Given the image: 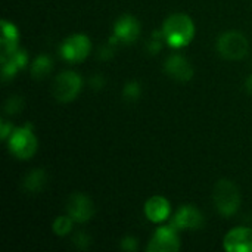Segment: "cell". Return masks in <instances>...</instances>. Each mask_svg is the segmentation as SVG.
Listing matches in <instances>:
<instances>
[{
    "instance_id": "1",
    "label": "cell",
    "mask_w": 252,
    "mask_h": 252,
    "mask_svg": "<svg viewBox=\"0 0 252 252\" xmlns=\"http://www.w3.org/2000/svg\"><path fill=\"white\" fill-rule=\"evenodd\" d=\"M165 43L173 49H182L192 43L195 37V24L186 13H171L162 24Z\"/></svg>"
},
{
    "instance_id": "2",
    "label": "cell",
    "mask_w": 252,
    "mask_h": 252,
    "mask_svg": "<svg viewBox=\"0 0 252 252\" xmlns=\"http://www.w3.org/2000/svg\"><path fill=\"white\" fill-rule=\"evenodd\" d=\"M213 201L217 211L223 217H232L238 213L241 207V192L239 188L227 179H221L216 183L213 190Z\"/></svg>"
},
{
    "instance_id": "3",
    "label": "cell",
    "mask_w": 252,
    "mask_h": 252,
    "mask_svg": "<svg viewBox=\"0 0 252 252\" xmlns=\"http://www.w3.org/2000/svg\"><path fill=\"white\" fill-rule=\"evenodd\" d=\"M37 137L30 123L15 128L7 139L9 151L18 159H30L37 152Z\"/></svg>"
},
{
    "instance_id": "4",
    "label": "cell",
    "mask_w": 252,
    "mask_h": 252,
    "mask_svg": "<svg viewBox=\"0 0 252 252\" xmlns=\"http://www.w3.org/2000/svg\"><path fill=\"white\" fill-rule=\"evenodd\" d=\"M250 50L248 38L238 31H227L217 40V52L221 58L229 61H241Z\"/></svg>"
},
{
    "instance_id": "5",
    "label": "cell",
    "mask_w": 252,
    "mask_h": 252,
    "mask_svg": "<svg viewBox=\"0 0 252 252\" xmlns=\"http://www.w3.org/2000/svg\"><path fill=\"white\" fill-rule=\"evenodd\" d=\"M83 89V78L80 77V74H77L75 71H63L61 72L52 86V92L53 96L58 102L66 103V102H72L81 92Z\"/></svg>"
},
{
    "instance_id": "6",
    "label": "cell",
    "mask_w": 252,
    "mask_h": 252,
    "mask_svg": "<svg viewBox=\"0 0 252 252\" xmlns=\"http://www.w3.org/2000/svg\"><path fill=\"white\" fill-rule=\"evenodd\" d=\"M61 56L72 63L81 62L84 61L90 52H92V41L86 34H72L69 37H66L61 47H59Z\"/></svg>"
},
{
    "instance_id": "7",
    "label": "cell",
    "mask_w": 252,
    "mask_h": 252,
    "mask_svg": "<svg viewBox=\"0 0 252 252\" xmlns=\"http://www.w3.org/2000/svg\"><path fill=\"white\" fill-rule=\"evenodd\" d=\"M149 252H176L180 250V239L177 230L170 226H161L151 238L148 248Z\"/></svg>"
},
{
    "instance_id": "8",
    "label": "cell",
    "mask_w": 252,
    "mask_h": 252,
    "mask_svg": "<svg viewBox=\"0 0 252 252\" xmlns=\"http://www.w3.org/2000/svg\"><path fill=\"white\" fill-rule=\"evenodd\" d=\"M66 213L74 223H87L94 216V205L84 193H72L66 202Z\"/></svg>"
},
{
    "instance_id": "9",
    "label": "cell",
    "mask_w": 252,
    "mask_h": 252,
    "mask_svg": "<svg viewBox=\"0 0 252 252\" xmlns=\"http://www.w3.org/2000/svg\"><path fill=\"white\" fill-rule=\"evenodd\" d=\"M170 224L176 230H198L204 226V216L195 205H182Z\"/></svg>"
},
{
    "instance_id": "10",
    "label": "cell",
    "mask_w": 252,
    "mask_h": 252,
    "mask_svg": "<svg viewBox=\"0 0 252 252\" xmlns=\"http://www.w3.org/2000/svg\"><path fill=\"white\" fill-rule=\"evenodd\" d=\"M140 35V22L133 15H123L114 24V37L118 43H134Z\"/></svg>"
},
{
    "instance_id": "11",
    "label": "cell",
    "mask_w": 252,
    "mask_h": 252,
    "mask_svg": "<svg viewBox=\"0 0 252 252\" xmlns=\"http://www.w3.org/2000/svg\"><path fill=\"white\" fill-rule=\"evenodd\" d=\"M223 248L227 252H252V229L235 227L223 241Z\"/></svg>"
},
{
    "instance_id": "12",
    "label": "cell",
    "mask_w": 252,
    "mask_h": 252,
    "mask_svg": "<svg viewBox=\"0 0 252 252\" xmlns=\"http://www.w3.org/2000/svg\"><path fill=\"white\" fill-rule=\"evenodd\" d=\"M164 71L167 72L168 77H171L173 80H177V81H189L192 80L193 77V66L190 65V62L179 55V53H174V55H170L167 59H165V63H164Z\"/></svg>"
},
{
    "instance_id": "13",
    "label": "cell",
    "mask_w": 252,
    "mask_h": 252,
    "mask_svg": "<svg viewBox=\"0 0 252 252\" xmlns=\"http://www.w3.org/2000/svg\"><path fill=\"white\" fill-rule=\"evenodd\" d=\"M145 216L149 221L152 223H162L165 220H168L170 214H171V205L170 201L161 195H155L151 196L146 202H145Z\"/></svg>"
},
{
    "instance_id": "14",
    "label": "cell",
    "mask_w": 252,
    "mask_h": 252,
    "mask_svg": "<svg viewBox=\"0 0 252 252\" xmlns=\"http://www.w3.org/2000/svg\"><path fill=\"white\" fill-rule=\"evenodd\" d=\"M1 56L10 55L15 50H18L19 43V31L15 27V24L1 19Z\"/></svg>"
},
{
    "instance_id": "15",
    "label": "cell",
    "mask_w": 252,
    "mask_h": 252,
    "mask_svg": "<svg viewBox=\"0 0 252 252\" xmlns=\"http://www.w3.org/2000/svg\"><path fill=\"white\" fill-rule=\"evenodd\" d=\"M46 185V171L43 168H35V170H31L25 177H24V182H22V186L27 192H31V193H37L40 192Z\"/></svg>"
},
{
    "instance_id": "16",
    "label": "cell",
    "mask_w": 252,
    "mask_h": 252,
    "mask_svg": "<svg viewBox=\"0 0 252 252\" xmlns=\"http://www.w3.org/2000/svg\"><path fill=\"white\" fill-rule=\"evenodd\" d=\"M53 69V61L47 55H38L31 63V75L37 80L44 78Z\"/></svg>"
},
{
    "instance_id": "17",
    "label": "cell",
    "mask_w": 252,
    "mask_h": 252,
    "mask_svg": "<svg viewBox=\"0 0 252 252\" xmlns=\"http://www.w3.org/2000/svg\"><path fill=\"white\" fill-rule=\"evenodd\" d=\"M72 223L74 220L66 214V216H61V217H56L53 224H52V229H53V233L56 236H66L71 233L72 230Z\"/></svg>"
},
{
    "instance_id": "18",
    "label": "cell",
    "mask_w": 252,
    "mask_h": 252,
    "mask_svg": "<svg viewBox=\"0 0 252 252\" xmlns=\"http://www.w3.org/2000/svg\"><path fill=\"white\" fill-rule=\"evenodd\" d=\"M142 94V86L139 81L133 80V81H128L126 83L124 89H123V97L127 100V102H136Z\"/></svg>"
},
{
    "instance_id": "19",
    "label": "cell",
    "mask_w": 252,
    "mask_h": 252,
    "mask_svg": "<svg viewBox=\"0 0 252 252\" xmlns=\"http://www.w3.org/2000/svg\"><path fill=\"white\" fill-rule=\"evenodd\" d=\"M162 40H164L162 30L155 31V32L152 34V37L148 40V44H146L148 52H149V53H152V55L159 53V52H161V49H162Z\"/></svg>"
},
{
    "instance_id": "20",
    "label": "cell",
    "mask_w": 252,
    "mask_h": 252,
    "mask_svg": "<svg viewBox=\"0 0 252 252\" xmlns=\"http://www.w3.org/2000/svg\"><path fill=\"white\" fill-rule=\"evenodd\" d=\"M22 106H24L22 97H19V96H10L7 99V102H6V105H4V111H6V114L12 115V114H18L22 109Z\"/></svg>"
},
{
    "instance_id": "21",
    "label": "cell",
    "mask_w": 252,
    "mask_h": 252,
    "mask_svg": "<svg viewBox=\"0 0 252 252\" xmlns=\"http://www.w3.org/2000/svg\"><path fill=\"white\" fill-rule=\"evenodd\" d=\"M3 56H6V58H10L18 66H19V69H22V68H25L27 66V63H28V55H27V52L25 50H15L13 53H10V55H3Z\"/></svg>"
},
{
    "instance_id": "22",
    "label": "cell",
    "mask_w": 252,
    "mask_h": 252,
    "mask_svg": "<svg viewBox=\"0 0 252 252\" xmlns=\"http://www.w3.org/2000/svg\"><path fill=\"white\" fill-rule=\"evenodd\" d=\"M72 244L78 248V250H87L90 245V236L84 232H78L74 235L72 238Z\"/></svg>"
},
{
    "instance_id": "23",
    "label": "cell",
    "mask_w": 252,
    "mask_h": 252,
    "mask_svg": "<svg viewBox=\"0 0 252 252\" xmlns=\"http://www.w3.org/2000/svg\"><path fill=\"white\" fill-rule=\"evenodd\" d=\"M120 245H121V250L123 251L134 252L137 251V248H139V241L134 236H126V238L121 239V244Z\"/></svg>"
},
{
    "instance_id": "24",
    "label": "cell",
    "mask_w": 252,
    "mask_h": 252,
    "mask_svg": "<svg viewBox=\"0 0 252 252\" xmlns=\"http://www.w3.org/2000/svg\"><path fill=\"white\" fill-rule=\"evenodd\" d=\"M12 131H13L12 124L7 123L6 120H1V123H0V137H1L3 140H7L9 136L12 134Z\"/></svg>"
},
{
    "instance_id": "25",
    "label": "cell",
    "mask_w": 252,
    "mask_h": 252,
    "mask_svg": "<svg viewBox=\"0 0 252 252\" xmlns=\"http://www.w3.org/2000/svg\"><path fill=\"white\" fill-rule=\"evenodd\" d=\"M90 87L92 89H94V90H100L103 86H105V78H103V75H100V74H96V75H93L92 78H90Z\"/></svg>"
},
{
    "instance_id": "26",
    "label": "cell",
    "mask_w": 252,
    "mask_h": 252,
    "mask_svg": "<svg viewBox=\"0 0 252 252\" xmlns=\"http://www.w3.org/2000/svg\"><path fill=\"white\" fill-rule=\"evenodd\" d=\"M99 56H100V59H111V58L114 56L112 44H109V43H108V46L102 47V49H100V52H99Z\"/></svg>"
},
{
    "instance_id": "27",
    "label": "cell",
    "mask_w": 252,
    "mask_h": 252,
    "mask_svg": "<svg viewBox=\"0 0 252 252\" xmlns=\"http://www.w3.org/2000/svg\"><path fill=\"white\" fill-rule=\"evenodd\" d=\"M245 90L252 94V74L245 80Z\"/></svg>"
}]
</instances>
